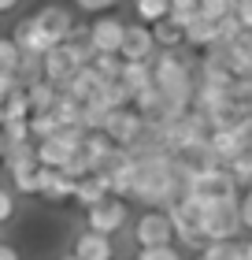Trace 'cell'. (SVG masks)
<instances>
[{
	"label": "cell",
	"instance_id": "obj_27",
	"mask_svg": "<svg viewBox=\"0 0 252 260\" xmlns=\"http://www.w3.org/2000/svg\"><path fill=\"white\" fill-rule=\"evenodd\" d=\"M15 75H19L22 86H33V82H41V78H45V56H22Z\"/></svg>",
	"mask_w": 252,
	"mask_h": 260
},
{
	"label": "cell",
	"instance_id": "obj_29",
	"mask_svg": "<svg viewBox=\"0 0 252 260\" xmlns=\"http://www.w3.org/2000/svg\"><path fill=\"white\" fill-rule=\"evenodd\" d=\"M19 60H22V52H19L15 38H0V75H15Z\"/></svg>",
	"mask_w": 252,
	"mask_h": 260
},
{
	"label": "cell",
	"instance_id": "obj_33",
	"mask_svg": "<svg viewBox=\"0 0 252 260\" xmlns=\"http://www.w3.org/2000/svg\"><path fill=\"white\" fill-rule=\"evenodd\" d=\"M4 130H8V141H11V145L33 141V138H30V119H11V123H4Z\"/></svg>",
	"mask_w": 252,
	"mask_h": 260
},
{
	"label": "cell",
	"instance_id": "obj_36",
	"mask_svg": "<svg viewBox=\"0 0 252 260\" xmlns=\"http://www.w3.org/2000/svg\"><path fill=\"white\" fill-rule=\"evenodd\" d=\"M234 15L245 30H252V0H234Z\"/></svg>",
	"mask_w": 252,
	"mask_h": 260
},
{
	"label": "cell",
	"instance_id": "obj_30",
	"mask_svg": "<svg viewBox=\"0 0 252 260\" xmlns=\"http://www.w3.org/2000/svg\"><path fill=\"white\" fill-rule=\"evenodd\" d=\"M75 4V11H82V15H104V11H115L123 0H70Z\"/></svg>",
	"mask_w": 252,
	"mask_h": 260
},
{
	"label": "cell",
	"instance_id": "obj_4",
	"mask_svg": "<svg viewBox=\"0 0 252 260\" xmlns=\"http://www.w3.org/2000/svg\"><path fill=\"white\" fill-rule=\"evenodd\" d=\"M126 219H130V208H126V201L123 197H104L100 205H93L86 208V227L89 231H97V234H119L126 227Z\"/></svg>",
	"mask_w": 252,
	"mask_h": 260
},
{
	"label": "cell",
	"instance_id": "obj_23",
	"mask_svg": "<svg viewBox=\"0 0 252 260\" xmlns=\"http://www.w3.org/2000/svg\"><path fill=\"white\" fill-rule=\"evenodd\" d=\"M52 112H56V119L59 126H82V101L75 97H67V93H59L56 104H52Z\"/></svg>",
	"mask_w": 252,
	"mask_h": 260
},
{
	"label": "cell",
	"instance_id": "obj_26",
	"mask_svg": "<svg viewBox=\"0 0 252 260\" xmlns=\"http://www.w3.org/2000/svg\"><path fill=\"white\" fill-rule=\"evenodd\" d=\"M59 130V119H56V112H33L30 115V138L33 141H41V138H52Z\"/></svg>",
	"mask_w": 252,
	"mask_h": 260
},
{
	"label": "cell",
	"instance_id": "obj_13",
	"mask_svg": "<svg viewBox=\"0 0 252 260\" xmlns=\"http://www.w3.org/2000/svg\"><path fill=\"white\" fill-rule=\"evenodd\" d=\"M119 145H112V138L104 134V130H89L86 134V141H82V152H86V160H89V168L93 171H100L107 160H112V152H115Z\"/></svg>",
	"mask_w": 252,
	"mask_h": 260
},
{
	"label": "cell",
	"instance_id": "obj_42",
	"mask_svg": "<svg viewBox=\"0 0 252 260\" xmlns=\"http://www.w3.org/2000/svg\"><path fill=\"white\" fill-rule=\"evenodd\" d=\"M245 256L252 260V234H248V242H245Z\"/></svg>",
	"mask_w": 252,
	"mask_h": 260
},
{
	"label": "cell",
	"instance_id": "obj_1",
	"mask_svg": "<svg viewBox=\"0 0 252 260\" xmlns=\"http://www.w3.org/2000/svg\"><path fill=\"white\" fill-rule=\"evenodd\" d=\"M123 38H126V19H119L115 11L93 15V19L86 22V41H89L93 56H97V52H115V56H119Z\"/></svg>",
	"mask_w": 252,
	"mask_h": 260
},
{
	"label": "cell",
	"instance_id": "obj_18",
	"mask_svg": "<svg viewBox=\"0 0 252 260\" xmlns=\"http://www.w3.org/2000/svg\"><path fill=\"white\" fill-rule=\"evenodd\" d=\"M134 15L145 26H156V22H163L171 15V0H134Z\"/></svg>",
	"mask_w": 252,
	"mask_h": 260
},
{
	"label": "cell",
	"instance_id": "obj_41",
	"mask_svg": "<svg viewBox=\"0 0 252 260\" xmlns=\"http://www.w3.org/2000/svg\"><path fill=\"white\" fill-rule=\"evenodd\" d=\"M200 0H171V8H197Z\"/></svg>",
	"mask_w": 252,
	"mask_h": 260
},
{
	"label": "cell",
	"instance_id": "obj_21",
	"mask_svg": "<svg viewBox=\"0 0 252 260\" xmlns=\"http://www.w3.org/2000/svg\"><path fill=\"white\" fill-rule=\"evenodd\" d=\"M0 112H4V123L11 119H30V97H26V86H19L15 93H8L0 101Z\"/></svg>",
	"mask_w": 252,
	"mask_h": 260
},
{
	"label": "cell",
	"instance_id": "obj_45",
	"mask_svg": "<svg viewBox=\"0 0 252 260\" xmlns=\"http://www.w3.org/2000/svg\"><path fill=\"white\" fill-rule=\"evenodd\" d=\"M197 260H200V256H197Z\"/></svg>",
	"mask_w": 252,
	"mask_h": 260
},
{
	"label": "cell",
	"instance_id": "obj_15",
	"mask_svg": "<svg viewBox=\"0 0 252 260\" xmlns=\"http://www.w3.org/2000/svg\"><path fill=\"white\" fill-rule=\"evenodd\" d=\"M89 101H100L104 108L112 112V108H130V104H134V93L126 89V82H123V78H112V82H104V78H100V89L93 93Z\"/></svg>",
	"mask_w": 252,
	"mask_h": 260
},
{
	"label": "cell",
	"instance_id": "obj_2",
	"mask_svg": "<svg viewBox=\"0 0 252 260\" xmlns=\"http://www.w3.org/2000/svg\"><path fill=\"white\" fill-rule=\"evenodd\" d=\"M104 134L112 138V145L130 149V145L141 141V134H145V115H141L134 104H130V108H112L107 119H104Z\"/></svg>",
	"mask_w": 252,
	"mask_h": 260
},
{
	"label": "cell",
	"instance_id": "obj_8",
	"mask_svg": "<svg viewBox=\"0 0 252 260\" xmlns=\"http://www.w3.org/2000/svg\"><path fill=\"white\" fill-rule=\"evenodd\" d=\"M41 190L38 197H45L49 205H63V201H75V179H67L59 168H41Z\"/></svg>",
	"mask_w": 252,
	"mask_h": 260
},
{
	"label": "cell",
	"instance_id": "obj_32",
	"mask_svg": "<svg viewBox=\"0 0 252 260\" xmlns=\"http://www.w3.org/2000/svg\"><path fill=\"white\" fill-rule=\"evenodd\" d=\"M230 101L234 104H252V75L230 82Z\"/></svg>",
	"mask_w": 252,
	"mask_h": 260
},
{
	"label": "cell",
	"instance_id": "obj_16",
	"mask_svg": "<svg viewBox=\"0 0 252 260\" xmlns=\"http://www.w3.org/2000/svg\"><path fill=\"white\" fill-rule=\"evenodd\" d=\"M182 38H186V49L204 52V49H211V45H215V22H208V19L197 15V19L182 30Z\"/></svg>",
	"mask_w": 252,
	"mask_h": 260
},
{
	"label": "cell",
	"instance_id": "obj_14",
	"mask_svg": "<svg viewBox=\"0 0 252 260\" xmlns=\"http://www.w3.org/2000/svg\"><path fill=\"white\" fill-rule=\"evenodd\" d=\"M104 197H112L107 193V179L100 171H93V175H86V179H78L75 182V201L82 208H93V205H100Z\"/></svg>",
	"mask_w": 252,
	"mask_h": 260
},
{
	"label": "cell",
	"instance_id": "obj_38",
	"mask_svg": "<svg viewBox=\"0 0 252 260\" xmlns=\"http://www.w3.org/2000/svg\"><path fill=\"white\" fill-rule=\"evenodd\" d=\"M0 260H19V249L8 245V242H0Z\"/></svg>",
	"mask_w": 252,
	"mask_h": 260
},
{
	"label": "cell",
	"instance_id": "obj_11",
	"mask_svg": "<svg viewBox=\"0 0 252 260\" xmlns=\"http://www.w3.org/2000/svg\"><path fill=\"white\" fill-rule=\"evenodd\" d=\"M0 164H4L8 179H15V175H22V171H33V168H41V164H38V145H33V141L11 145V149H8V156L0 160Z\"/></svg>",
	"mask_w": 252,
	"mask_h": 260
},
{
	"label": "cell",
	"instance_id": "obj_44",
	"mask_svg": "<svg viewBox=\"0 0 252 260\" xmlns=\"http://www.w3.org/2000/svg\"><path fill=\"white\" fill-rule=\"evenodd\" d=\"M0 123H4V112H0Z\"/></svg>",
	"mask_w": 252,
	"mask_h": 260
},
{
	"label": "cell",
	"instance_id": "obj_6",
	"mask_svg": "<svg viewBox=\"0 0 252 260\" xmlns=\"http://www.w3.org/2000/svg\"><path fill=\"white\" fill-rule=\"evenodd\" d=\"M156 52H160V49H156L152 26H145V22H126V38H123L119 56H123L126 63H134V60H145V63H149Z\"/></svg>",
	"mask_w": 252,
	"mask_h": 260
},
{
	"label": "cell",
	"instance_id": "obj_25",
	"mask_svg": "<svg viewBox=\"0 0 252 260\" xmlns=\"http://www.w3.org/2000/svg\"><path fill=\"white\" fill-rule=\"evenodd\" d=\"M93 71H97L104 82L123 78V56H115V52H97V56H93Z\"/></svg>",
	"mask_w": 252,
	"mask_h": 260
},
{
	"label": "cell",
	"instance_id": "obj_10",
	"mask_svg": "<svg viewBox=\"0 0 252 260\" xmlns=\"http://www.w3.org/2000/svg\"><path fill=\"white\" fill-rule=\"evenodd\" d=\"M75 253L78 260H112L115 256V245L107 234H97V231H82L78 238H75Z\"/></svg>",
	"mask_w": 252,
	"mask_h": 260
},
{
	"label": "cell",
	"instance_id": "obj_19",
	"mask_svg": "<svg viewBox=\"0 0 252 260\" xmlns=\"http://www.w3.org/2000/svg\"><path fill=\"white\" fill-rule=\"evenodd\" d=\"M123 82H126V89L130 93H137V89H145L152 86V60H134V63H126L123 60Z\"/></svg>",
	"mask_w": 252,
	"mask_h": 260
},
{
	"label": "cell",
	"instance_id": "obj_43",
	"mask_svg": "<svg viewBox=\"0 0 252 260\" xmlns=\"http://www.w3.org/2000/svg\"><path fill=\"white\" fill-rule=\"evenodd\" d=\"M59 260H78V256H75V253H67V256H59Z\"/></svg>",
	"mask_w": 252,
	"mask_h": 260
},
{
	"label": "cell",
	"instance_id": "obj_20",
	"mask_svg": "<svg viewBox=\"0 0 252 260\" xmlns=\"http://www.w3.org/2000/svg\"><path fill=\"white\" fill-rule=\"evenodd\" d=\"M197 256L200 260H248L245 256V242H208Z\"/></svg>",
	"mask_w": 252,
	"mask_h": 260
},
{
	"label": "cell",
	"instance_id": "obj_12",
	"mask_svg": "<svg viewBox=\"0 0 252 260\" xmlns=\"http://www.w3.org/2000/svg\"><path fill=\"white\" fill-rule=\"evenodd\" d=\"M97 89H100V75H97V71H93V63H89V67H78L75 75L67 78V86L59 89V93H67V97H75V101L86 104Z\"/></svg>",
	"mask_w": 252,
	"mask_h": 260
},
{
	"label": "cell",
	"instance_id": "obj_39",
	"mask_svg": "<svg viewBox=\"0 0 252 260\" xmlns=\"http://www.w3.org/2000/svg\"><path fill=\"white\" fill-rule=\"evenodd\" d=\"M8 149H11V141H8V130H4V123H0V160L8 156Z\"/></svg>",
	"mask_w": 252,
	"mask_h": 260
},
{
	"label": "cell",
	"instance_id": "obj_34",
	"mask_svg": "<svg viewBox=\"0 0 252 260\" xmlns=\"http://www.w3.org/2000/svg\"><path fill=\"white\" fill-rule=\"evenodd\" d=\"M15 219V190L0 186V223H11Z\"/></svg>",
	"mask_w": 252,
	"mask_h": 260
},
{
	"label": "cell",
	"instance_id": "obj_31",
	"mask_svg": "<svg viewBox=\"0 0 252 260\" xmlns=\"http://www.w3.org/2000/svg\"><path fill=\"white\" fill-rule=\"evenodd\" d=\"M134 260H182V253H178V245H149Z\"/></svg>",
	"mask_w": 252,
	"mask_h": 260
},
{
	"label": "cell",
	"instance_id": "obj_7",
	"mask_svg": "<svg viewBox=\"0 0 252 260\" xmlns=\"http://www.w3.org/2000/svg\"><path fill=\"white\" fill-rule=\"evenodd\" d=\"M11 38H15V45H19V52H22V56H45L49 49H56V41L38 26V19H33V15L19 19V22H15V30H11Z\"/></svg>",
	"mask_w": 252,
	"mask_h": 260
},
{
	"label": "cell",
	"instance_id": "obj_40",
	"mask_svg": "<svg viewBox=\"0 0 252 260\" xmlns=\"http://www.w3.org/2000/svg\"><path fill=\"white\" fill-rule=\"evenodd\" d=\"M19 4H22V0H0V15H11Z\"/></svg>",
	"mask_w": 252,
	"mask_h": 260
},
{
	"label": "cell",
	"instance_id": "obj_9",
	"mask_svg": "<svg viewBox=\"0 0 252 260\" xmlns=\"http://www.w3.org/2000/svg\"><path fill=\"white\" fill-rule=\"evenodd\" d=\"M226 71H230L234 78L252 75V30H241L226 45Z\"/></svg>",
	"mask_w": 252,
	"mask_h": 260
},
{
	"label": "cell",
	"instance_id": "obj_35",
	"mask_svg": "<svg viewBox=\"0 0 252 260\" xmlns=\"http://www.w3.org/2000/svg\"><path fill=\"white\" fill-rule=\"evenodd\" d=\"M237 212H241V223H245V231H252V186L241 193V201H237Z\"/></svg>",
	"mask_w": 252,
	"mask_h": 260
},
{
	"label": "cell",
	"instance_id": "obj_5",
	"mask_svg": "<svg viewBox=\"0 0 252 260\" xmlns=\"http://www.w3.org/2000/svg\"><path fill=\"white\" fill-rule=\"evenodd\" d=\"M33 19H38V26L49 34L56 45L75 38V30H78V15H75L70 4H41L38 11H33Z\"/></svg>",
	"mask_w": 252,
	"mask_h": 260
},
{
	"label": "cell",
	"instance_id": "obj_17",
	"mask_svg": "<svg viewBox=\"0 0 252 260\" xmlns=\"http://www.w3.org/2000/svg\"><path fill=\"white\" fill-rule=\"evenodd\" d=\"M26 97H30V115L33 112H52V104L59 97V89L52 86V82H33V86H26Z\"/></svg>",
	"mask_w": 252,
	"mask_h": 260
},
{
	"label": "cell",
	"instance_id": "obj_28",
	"mask_svg": "<svg viewBox=\"0 0 252 260\" xmlns=\"http://www.w3.org/2000/svg\"><path fill=\"white\" fill-rule=\"evenodd\" d=\"M197 15L208 19V22H223L226 15H234V0H200Z\"/></svg>",
	"mask_w": 252,
	"mask_h": 260
},
{
	"label": "cell",
	"instance_id": "obj_37",
	"mask_svg": "<svg viewBox=\"0 0 252 260\" xmlns=\"http://www.w3.org/2000/svg\"><path fill=\"white\" fill-rule=\"evenodd\" d=\"M19 86H22V82H19V75H0V101H4L8 93H15Z\"/></svg>",
	"mask_w": 252,
	"mask_h": 260
},
{
	"label": "cell",
	"instance_id": "obj_24",
	"mask_svg": "<svg viewBox=\"0 0 252 260\" xmlns=\"http://www.w3.org/2000/svg\"><path fill=\"white\" fill-rule=\"evenodd\" d=\"M223 168L230 171V179L241 186V190H248V186H252V152H248V149H245V152H237L234 160H226Z\"/></svg>",
	"mask_w": 252,
	"mask_h": 260
},
{
	"label": "cell",
	"instance_id": "obj_22",
	"mask_svg": "<svg viewBox=\"0 0 252 260\" xmlns=\"http://www.w3.org/2000/svg\"><path fill=\"white\" fill-rule=\"evenodd\" d=\"M152 38H156V49H186V38H182V26H174L171 19L156 22L152 26Z\"/></svg>",
	"mask_w": 252,
	"mask_h": 260
},
{
	"label": "cell",
	"instance_id": "obj_3",
	"mask_svg": "<svg viewBox=\"0 0 252 260\" xmlns=\"http://www.w3.org/2000/svg\"><path fill=\"white\" fill-rule=\"evenodd\" d=\"M134 238L141 249L149 245H174V223L167 216V208H145L141 219L134 223Z\"/></svg>",
	"mask_w": 252,
	"mask_h": 260
}]
</instances>
